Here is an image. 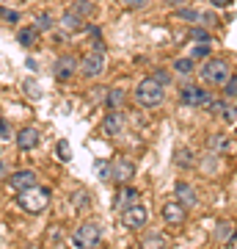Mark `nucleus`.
Listing matches in <instances>:
<instances>
[{
    "mask_svg": "<svg viewBox=\"0 0 237 249\" xmlns=\"http://www.w3.org/2000/svg\"><path fill=\"white\" fill-rule=\"evenodd\" d=\"M50 199H53V188L36 183V186H31L17 194V208L28 216H39L50 208Z\"/></svg>",
    "mask_w": 237,
    "mask_h": 249,
    "instance_id": "obj_1",
    "label": "nucleus"
},
{
    "mask_svg": "<svg viewBox=\"0 0 237 249\" xmlns=\"http://www.w3.org/2000/svg\"><path fill=\"white\" fill-rule=\"evenodd\" d=\"M132 103H135L138 108H146V111L160 108L163 103H166V86H160L152 75L143 78V80H138L135 89H132Z\"/></svg>",
    "mask_w": 237,
    "mask_h": 249,
    "instance_id": "obj_2",
    "label": "nucleus"
},
{
    "mask_svg": "<svg viewBox=\"0 0 237 249\" xmlns=\"http://www.w3.org/2000/svg\"><path fill=\"white\" fill-rule=\"evenodd\" d=\"M199 78H202V83H207V86H215V89H221V86H223V83L232 78V64H229L226 58H212V55H210V58L202 64Z\"/></svg>",
    "mask_w": 237,
    "mask_h": 249,
    "instance_id": "obj_3",
    "label": "nucleus"
},
{
    "mask_svg": "<svg viewBox=\"0 0 237 249\" xmlns=\"http://www.w3.org/2000/svg\"><path fill=\"white\" fill-rule=\"evenodd\" d=\"M102 241V224L94 222V219H88L83 222L80 227H75L69 235V247L72 249H94Z\"/></svg>",
    "mask_w": 237,
    "mask_h": 249,
    "instance_id": "obj_4",
    "label": "nucleus"
},
{
    "mask_svg": "<svg viewBox=\"0 0 237 249\" xmlns=\"http://www.w3.org/2000/svg\"><path fill=\"white\" fill-rule=\"evenodd\" d=\"M102 72H105V47L97 42L91 50H86V53L80 55V78L94 80Z\"/></svg>",
    "mask_w": 237,
    "mask_h": 249,
    "instance_id": "obj_5",
    "label": "nucleus"
},
{
    "mask_svg": "<svg viewBox=\"0 0 237 249\" xmlns=\"http://www.w3.org/2000/svg\"><path fill=\"white\" fill-rule=\"evenodd\" d=\"M75 75H80V58L75 53H61L53 61V78L58 83H69Z\"/></svg>",
    "mask_w": 237,
    "mask_h": 249,
    "instance_id": "obj_6",
    "label": "nucleus"
},
{
    "mask_svg": "<svg viewBox=\"0 0 237 249\" xmlns=\"http://www.w3.org/2000/svg\"><path fill=\"white\" fill-rule=\"evenodd\" d=\"M212 94L204 86H196V83H185L179 89V106L185 108H207L210 106Z\"/></svg>",
    "mask_w": 237,
    "mask_h": 249,
    "instance_id": "obj_7",
    "label": "nucleus"
},
{
    "mask_svg": "<svg viewBox=\"0 0 237 249\" xmlns=\"http://www.w3.org/2000/svg\"><path fill=\"white\" fill-rule=\"evenodd\" d=\"M122 224L127 230H143L146 224H149V208L143 202H135L130 208H124L122 211Z\"/></svg>",
    "mask_w": 237,
    "mask_h": 249,
    "instance_id": "obj_8",
    "label": "nucleus"
},
{
    "mask_svg": "<svg viewBox=\"0 0 237 249\" xmlns=\"http://www.w3.org/2000/svg\"><path fill=\"white\" fill-rule=\"evenodd\" d=\"M124 127H127V116H124L122 111H108V114L102 116V122H99V130H102V136H108V139H119V136L124 133Z\"/></svg>",
    "mask_w": 237,
    "mask_h": 249,
    "instance_id": "obj_9",
    "label": "nucleus"
},
{
    "mask_svg": "<svg viewBox=\"0 0 237 249\" xmlns=\"http://www.w3.org/2000/svg\"><path fill=\"white\" fill-rule=\"evenodd\" d=\"M135 178V160L132 158H119L111 163V183L116 186H127Z\"/></svg>",
    "mask_w": 237,
    "mask_h": 249,
    "instance_id": "obj_10",
    "label": "nucleus"
},
{
    "mask_svg": "<svg viewBox=\"0 0 237 249\" xmlns=\"http://www.w3.org/2000/svg\"><path fill=\"white\" fill-rule=\"evenodd\" d=\"M14 144H17V150H19V152L36 150V147L42 144V133H39V127H31V124L19 127L17 133H14Z\"/></svg>",
    "mask_w": 237,
    "mask_h": 249,
    "instance_id": "obj_11",
    "label": "nucleus"
},
{
    "mask_svg": "<svg viewBox=\"0 0 237 249\" xmlns=\"http://www.w3.org/2000/svg\"><path fill=\"white\" fill-rule=\"evenodd\" d=\"M160 216H163V222L166 224L176 227V224H185V219H188V208H185L179 199H166L163 208H160Z\"/></svg>",
    "mask_w": 237,
    "mask_h": 249,
    "instance_id": "obj_12",
    "label": "nucleus"
},
{
    "mask_svg": "<svg viewBox=\"0 0 237 249\" xmlns=\"http://www.w3.org/2000/svg\"><path fill=\"white\" fill-rule=\"evenodd\" d=\"M6 183H9V188L14 194H19V191L36 186V183H39V175H36L33 169H14L9 178H6Z\"/></svg>",
    "mask_w": 237,
    "mask_h": 249,
    "instance_id": "obj_13",
    "label": "nucleus"
},
{
    "mask_svg": "<svg viewBox=\"0 0 237 249\" xmlns=\"http://www.w3.org/2000/svg\"><path fill=\"white\" fill-rule=\"evenodd\" d=\"M174 199H179V202L190 211V208L199 205V191L193 188V183H188V180H176L174 183Z\"/></svg>",
    "mask_w": 237,
    "mask_h": 249,
    "instance_id": "obj_14",
    "label": "nucleus"
},
{
    "mask_svg": "<svg viewBox=\"0 0 237 249\" xmlns=\"http://www.w3.org/2000/svg\"><path fill=\"white\" fill-rule=\"evenodd\" d=\"M207 150L215 152V155H232L235 152V139L229 133H212L207 139Z\"/></svg>",
    "mask_w": 237,
    "mask_h": 249,
    "instance_id": "obj_15",
    "label": "nucleus"
},
{
    "mask_svg": "<svg viewBox=\"0 0 237 249\" xmlns=\"http://www.w3.org/2000/svg\"><path fill=\"white\" fill-rule=\"evenodd\" d=\"M135 202H143L138 188H135V186H119V194H116V199H113L116 211L122 213L124 208H130V205H135Z\"/></svg>",
    "mask_w": 237,
    "mask_h": 249,
    "instance_id": "obj_16",
    "label": "nucleus"
},
{
    "mask_svg": "<svg viewBox=\"0 0 237 249\" xmlns=\"http://www.w3.org/2000/svg\"><path fill=\"white\" fill-rule=\"evenodd\" d=\"M196 163H199V155H196L190 147H185V144H179L174 150V166L176 169H185V172H190L196 169Z\"/></svg>",
    "mask_w": 237,
    "mask_h": 249,
    "instance_id": "obj_17",
    "label": "nucleus"
},
{
    "mask_svg": "<svg viewBox=\"0 0 237 249\" xmlns=\"http://www.w3.org/2000/svg\"><path fill=\"white\" fill-rule=\"evenodd\" d=\"M58 25H61V31H66V34H80L83 28H86V19L80 17V14H75L72 9H66L58 17Z\"/></svg>",
    "mask_w": 237,
    "mask_h": 249,
    "instance_id": "obj_18",
    "label": "nucleus"
},
{
    "mask_svg": "<svg viewBox=\"0 0 237 249\" xmlns=\"http://www.w3.org/2000/svg\"><path fill=\"white\" fill-rule=\"evenodd\" d=\"M138 249H171V241H168V235H163V232L149 230L143 238H141Z\"/></svg>",
    "mask_w": 237,
    "mask_h": 249,
    "instance_id": "obj_19",
    "label": "nucleus"
},
{
    "mask_svg": "<svg viewBox=\"0 0 237 249\" xmlns=\"http://www.w3.org/2000/svg\"><path fill=\"white\" fill-rule=\"evenodd\" d=\"M39 39H42V31H39L33 22H31V25H22V28L17 31V42H19L22 47H28V50L39 45Z\"/></svg>",
    "mask_w": 237,
    "mask_h": 249,
    "instance_id": "obj_20",
    "label": "nucleus"
},
{
    "mask_svg": "<svg viewBox=\"0 0 237 249\" xmlns=\"http://www.w3.org/2000/svg\"><path fill=\"white\" fill-rule=\"evenodd\" d=\"M215 241L218 244H232V241H237V222L223 219V222L215 224Z\"/></svg>",
    "mask_w": 237,
    "mask_h": 249,
    "instance_id": "obj_21",
    "label": "nucleus"
},
{
    "mask_svg": "<svg viewBox=\"0 0 237 249\" xmlns=\"http://www.w3.org/2000/svg\"><path fill=\"white\" fill-rule=\"evenodd\" d=\"M102 106H105L108 111H122V108L127 106V91H124L122 86H119V89H108Z\"/></svg>",
    "mask_w": 237,
    "mask_h": 249,
    "instance_id": "obj_22",
    "label": "nucleus"
},
{
    "mask_svg": "<svg viewBox=\"0 0 237 249\" xmlns=\"http://www.w3.org/2000/svg\"><path fill=\"white\" fill-rule=\"evenodd\" d=\"M218 158H221V155H215V152H204V155H199L196 169H202V175H215V172L221 169Z\"/></svg>",
    "mask_w": 237,
    "mask_h": 249,
    "instance_id": "obj_23",
    "label": "nucleus"
},
{
    "mask_svg": "<svg viewBox=\"0 0 237 249\" xmlns=\"http://www.w3.org/2000/svg\"><path fill=\"white\" fill-rule=\"evenodd\" d=\"M171 72L174 75H193L196 72V61L190 58V55H179V58H174V64H171Z\"/></svg>",
    "mask_w": 237,
    "mask_h": 249,
    "instance_id": "obj_24",
    "label": "nucleus"
},
{
    "mask_svg": "<svg viewBox=\"0 0 237 249\" xmlns=\"http://www.w3.org/2000/svg\"><path fill=\"white\" fill-rule=\"evenodd\" d=\"M33 25L39 28L42 34H47V31H53V28L58 25V19H55L53 14H50V11H39V14L33 17Z\"/></svg>",
    "mask_w": 237,
    "mask_h": 249,
    "instance_id": "obj_25",
    "label": "nucleus"
},
{
    "mask_svg": "<svg viewBox=\"0 0 237 249\" xmlns=\"http://www.w3.org/2000/svg\"><path fill=\"white\" fill-rule=\"evenodd\" d=\"M69 9L75 11V14H80L83 19H88V17H94V11H97V3H94V0H75Z\"/></svg>",
    "mask_w": 237,
    "mask_h": 249,
    "instance_id": "obj_26",
    "label": "nucleus"
},
{
    "mask_svg": "<svg viewBox=\"0 0 237 249\" xmlns=\"http://www.w3.org/2000/svg\"><path fill=\"white\" fill-rule=\"evenodd\" d=\"M176 19H182V22H199V17H202V11L193 9V6H176L174 11Z\"/></svg>",
    "mask_w": 237,
    "mask_h": 249,
    "instance_id": "obj_27",
    "label": "nucleus"
},
{
    "mask_svg": "<svg viewBox=\"0 0 237 249\" xmlns=\"http://www.w3.org/2000/svg\"><path fill=\"white\" fill-rule=\"evenodd\" d=\"M72 205H75V211H88V208H91V196H88L86 188H78V191L72 194Z\"/></svg>",
    "mask_w": 237,
    "mask_h": 249,
    "instance_id": "obj_28",
    "label": "nucleus"
},
{
    "mask_svg": "<svg viewBox=\"0 0 237 249\" xmlns=\"http://www.w3.org/2000/svg\"><path fill=\"white\" fill-rule=\"evenodd\" d=\"M218 122H223V124H235L237 122V106L232 103V100H226V106H223V111H221Z\"/></svg>",
    "mask_w": 237,
    "mask_h": 249,
    "instance_id": "obj_29",
    "label": "nucleus"
},
{
    "mask_svg": "<svg viewBox=\"0 0 237 249\" xmlns=\"http://www.w3.org/2000/svg\"><path fill=\"white\" fill-rule=\"evenodd\" d=\"M190 39H193V42H202V45H212V34L207 31V28H202V25L190 28Z\"/></svg>",
    "mask_w": 237,
    "mask_h": 249,
    "instance_id": "obj_30",
    "label": "nucleus"
},
{
    "mask_svg": "<svg viewBox=\"0 0 237 249\" xmlns=\"http://www.w3.org/2000/svg\"><path fill=\"white\" fill-rule=\"evenodd\" d=\"M210 53H212V45H202V42H196V47L188 55H190L193 61H207V58H210Z\"/></svg>",
    "mask_w": 237,
    "mask_h": 249,
    "instance_id": "obj_31",
    "label": "nucleus"
},
{
    "mask_svg": "<svg viewBox=\"0 0 237 249\" xmlns=\"http://www.w3.org/2000/svg\"><path fill=\"white\" fill-rule=\"evenodd\" d=\"M0 19H3V22H9V25H19V19H22V14H19L17 9H9V6H0Z\"/></svg>",
    "mask_w": 237,
    "mask_h": 249,
    "instance_id": "obj_32",
    "label": "nucleus"
},
{
    "mask_svg": "<svg viewBox=\"0 0 237 249\" xmlns=\"http://www.w3.org/2000/svg\"><path fill=\"white\" fill-rule=\"evenodd\" d=\"M221 89H223V100H232V103H235L237 100V75L235 72H232V78H229Z\"/></svg>",
    "mask_w": 237,
    "mask_h": 249,
    "instance_id": "obj_33",
    "label": "nucleus"
},
{
    "mask_svg": "<svg viewBox=\"0 0 237 249\" xmlns=\"http://www.w3.org/2000/svg\"><path fill=\"white\" fill-rule=\"evenodd\" d=\"M152 78L158 80L160 86H166V89L171 86V83H174V75H171L168 70H155V72H152Z\"/></svg>",
    "mask_w": 237,
    "mask_h": 249,
    "instance_id": "obj_34",
    "label": "nucleus"
},
{
    "mask_svg": "<svg viewBox=\"0 0 237 249\" xmlns=\"http://www.w3.org/2000/svg\"><path fill=\"white\" fill-rule=\"evenodd\" d=\"M94 172L99 175V180H105V183H111V160H97V166H94Z\"/></svg>",
    "mask_w": 237,
    "mask_h": 249,
    "instance_id": "obj_35",
    "label": "nucleus"
},
{
    "mask_svg": "<svg viewBox=\"0 0 237 249\" xmlns=\"http://www.w3.org/2000/svg\"><path fill=\"white\" fill-rule=\"evenodd\" d=\"M11 139H14V130H11L9 119L0 116V142H11Z\"/></svg>",
    "mask_w": 237,
    "mask_h": 249,
    "instance_id": "obj_36",
    "label": "nucleus"
},
{
    "mask_svg": "<svg viewBox=\"0 0 237 249\" xmlns=\"http://www.w3.org/2000/svg\"><path fill=\"white\" fill-rule=\"evenodd\" d=\"M199 22H202V25H207V28H218V17H215V14H212L210 9H207V11H202V17H199Z\"/></svg>",
    "mask_w": 237,
    "mask_h": 249,
    "instance_id": "obj_37",
    "label": "nucleus"
},
{
    "mask_svg": "<svg viewBox=\"0 0 237 249\" xmlns=\"http://www.w3.org/2000/svg\"><path fill=\"white\" fill-rule=\"evenodd\" d=\"M122 3H124V9H130V11H141L149 6V0H122Z\"/></svg>",
    "mask_w": 237,
    "mask_h": 249,
    "instance_id": "obj_38",
    "label": "nucleus"
},
{
    "mask_svg": "<svg viewBox=\"0 0 237 249\" xmlns=\"http://www.w3.org/2000/svg\"><path fill=\"white\" fill-rule=\"evenodd\" d=\"M83 31H86L88 39H94V42H99V39H102V28H99V25H88V22H86V28H83Z\"/></svg>",
    "mask_w": 237,
    "mask_h": 249,
    "instance_id": "obj_39",
    "label": "nucleus"
},
{
    "mask_svg": "<svg viewBox=\"0 0 237 249\" xmlns=\"http://www.w3.org/2000/svg\"><path fill=\"white\" fill-rule=\"evenodd\" d=\"M55 152H58V158H61V160H69V144H66V142L55 144Z\"/></svg>",
    "mask_w": 237,
    "mask_h": 249,
    "instance_id": "obj_40",
    "label": "nucleus"
},
{
    "mask_svg": "<svg viewBox=\"0 0 237 249\" xmlns=\"http://www.w3.org/2000/svg\"><path fill=\"white\" fill-rule=\"evenodd\" d=\"M212 9H229V0H207Z\"/></svg>",
    "mask_w": 237,
    "mask_h": 249,
    "instance_id": "obj_41",
    "label": "nucleus"
},
{
    "mask_svg": "<svg viewBox=\"0 0 237 249\" xmlns=\"http://www.w3.org/2000/svg\"><path fill=\"white\" fill-rule=\"evenodd\" d=\"M9 175H11V172H9V163L0 158V178H9Z\"/></svg>",
    "mask_w": 237,
    "mask_h": 249,
    "instance_id": "obj_42",
    "label": "nucleus"
},
{
    "mask_svg": "<svg viewBox=\"0 0 237 249\" xmlns=\"http://www.w3.org/2000/svg\"><path fill=\"white\" fill-rule=\"evenodd\" d=\"M235 133H237V122H235Z\"/></svg>",
    "mask_w": 237,
    "mask_h": 249,
    "instance_id": "obj_43",
    "label": "nucleus"
},
{
    "mask_svg": "<svg viewBox=\"0 0 237 249\" xmlns=\"http://www.w3.org/2000/svg\"><path fill=\"white\" fill-rule=\"evenodd\" d=\"M0 152H3V150H0Z\"/></svg>",
    "mask_w": 237,
    "mask_h": 249,
    "instance_id": "obj_44",
    "label": "nucleus"
},
{
    "mask_svg": "<svg viewBox=\"0 0 237 249\" xmlns=\"http://www.w3.org/2000/svg\"><path fill=\"white\" fill-rule=\"evenodd\" d=\"M25 3H28V0H25Z\"/></svg>",
    "mask_w": 237,
    "mask_h": 249,
    "instance_id": "obj_45",
    "label": "nucleus"
}]
</instances>
